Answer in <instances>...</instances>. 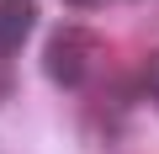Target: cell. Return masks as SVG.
I'll return each instance as SVG.
<instances>
[{"instance_id":"6da1fadb","label":"cell","mask_w":159,"mask_h":154,"mask_svg":"<svg viewBox=\"0 0 159 154\" xmlns=\"http://www.w3.org/2000/svg\"><path fill=\"white\" fill-rule=\"evenodd\" d=\"M85 69H90V32L85 27H53L48 32V53H43V74L53 85L74 91L80 80H85Z\"/></svg>"},{"instance_id":"7a4b0ae2","label":"cell","mask_w":159,"mask_h":154,"mask_svg":"<svg viewBox=\"0 0 159 154\" xmlns=\"http://www.w3.org/2000/svg\"><path fill=\"white\" fill-rule=\"evenodd\" d=\"M32 27H37V6L32 0H0V53H16Z\"/></svg>"},{"instance_id":"3957f363","label":"cell","mask_w":159,"mask_h":154,"mask_svg":"<svg viewBox=\"0 0 159 154\" xmlns=\"http://www.w3.org/2000/svg\"><path fill=\"white\" fill-rule=\"evenodd\" d=\"M6 91H11V74H6V64H0V101H6Z\"/></svg>"},{"instance_id":"277c9868","label":"cell","mask_w":159,"mask_h":154,"mask_svg":"<svg viewBox=\"0 0 159 154\" xmlns=\"http://www.w3.org/2000/svg\"><path fill=\"white\" fill-rule=\"evenodd\" d=\"M69 6H96V0H69Z\"/></svg>"}]
</instances>
